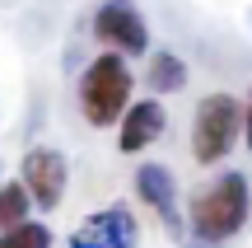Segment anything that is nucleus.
I'll use <instances>...</instances> for the list:
<instances>
[{
    "label": "nucleus",
    "mask_w": 252,
    "mask_h": 248,
    "mask_svg": "<svg viewBox=\"0 0 252 248\" xmlns=\"http://www.w3.org/2000/svg\"><path fill=\"white\" fill-rule=\"evenodd\" d=\"M140 230H135V215L126 206H108V211L89 215L70 230V248H135Z\"/></svg>",
    "instance_id": "6"
},
{
    "label": "nucleus",
    "mask_w": 252,
    "mask_h": 248,
    "mask_svg": "<svg viewBox=\"0 0 252 248\" xmlns=\"http://www.w3.org/2000/svg\"><path fill=\"white\" fill-rule=\"evenodd\" d=\"M117 127H122L117 150H122V155H140V150H150L154 141L163 136L168 112H163L159 99H140V103H126V112L117 117Z\"/></svg>",
    "instance_id": "7"
},
{
    "label": "nucleus",
    "mask_w": 252,
    "mask_h": 248,
    "mask_svg": "<svg viewBox=\"0 0 252 248\" xmlns=\"http://www.w3.org/2000/svg\"><path fill=\"white\" fill-rule=\"evenodd\" d=\"M94 33H98L117 56H145V52H150L145 14L131 5V0H103L98 14H94Z\"/></svg>",
    "instance_id": "4"
},
{
    "label": "nucleus",
    "mask_w": 252,
    "mask_h": 248,
    "mask_svg": "<svg viewBox=\"0 0 252 248\" xmlns=\"http://www.w3.org/2000/svg\"><path fill=\"white\" fill-rule=\"evenodd\" d=\"M135 197H140L150 211H159V220L178 225V183L163 164H140L135 169Z\"/></svg>",
    "instance_id": "8"
},
{
    "label": "nucleus",
    "mask_w": 252,
    "mask_h": 248,
    "mask_svg": "<svg viewBox=\"0 0 252 248\" xmlns=\"http://www.w3.org/2000/svg\"><path fill=\"white\" fill-rule=\"evenodd\" d=\"M238 136H243L248 150H252V94H248V108H243V127H238Z\"/></svg>",
    "instance_id": "12"
},
{
    "label": "nucleus",
    "mask_w": 252,
    "mask_h": 248,
    "mask_svg": "<svg viewBox=\"0 0 252 248\" xmlns=\"http://www.w3.org/2000/svg\"><path fill=\"white\" fill-rule=\"evenodd\" d=\"M252 215V187L243 174H220L210 187H196L187 202V225L201 244L234 239Z\"/></svg>",
    "instance_id": "1"
},
{
    "label": "nucleus",
    "mask_w": 252,
    "mask_h": 248,
    "mask_svg": "<svg viewBox=\"0 0 252 248\" xmlns=\"http://www.w3.org/2000/svg\"><path fill=\"white\" fill-rule=\"evenodd\" d=\"M131 103V71L117 52H103L80 75V112L89 127H117V117Z\"/></svg>",
    "instance_id": "2"
},
{
    "label": "nucleus",
    "mask_w": 252,
    "mask_h": 248,
    "mask_svg": "<svg viewBox=\"0 0 252 248\" xmlns=\"http://www.w3.org/2000/svg\"><path fill=\"white\" fill-rule=\"evenodd\" d=\"M238 127H243V103L234 94L201 99L196 117H191V159L196 164H220L238 145Z\"/></svg>",
    "instance_id": "3"
},
{
    "label": "nucleus",
    "mask_w": 252,
    "mask_h": 248,
    "mask_svg": "<svg viewBox=\"0 0 252 248\" xmlns=\"http://www.w3.org/2000/svg\"><path fill=\"white\" fill-rule=\"evenodd\" d=\"M28 192H24V183H0V234L5 230H14L19 220H28Z\"/></svg>",
    "instance_id": "10"
},
{
    "label": "nucleus",
    "mask_w": 252,
    "mask_h": 248,
    "mask_svg": "<svg viewBox=\"0 0 252 248\" xmlns=\"http://www.w3.org/2000/svg\"><path fill=\"white\" fill-rule=\"evenodd\" d=\"M150 89L159 94H178V89H187V61L182 56H173V52H159L150 61Z\"/></svg>",
    "instance_id": "9"
},
{
    "label": "nucleus",
    "mask_w": 252,
    "mask_h": 248,
    "mask_svg": "<svg viewBox=\"0 0 252 248\" xmlns=\"http://www.w3.org/2000/svg\"><path fill=\"white\" fill-rule=\"evenodd\" d=\"M0 248H52V234H47V225H37V220H19L14 230L0 234Z\"/></svg>",
    "instance_id": "11"
},
{
    "label": "nucleus",
    "mask_w": 252,
    "mask_h": 248,
    "mask_svg": "<svg viewBox=\"0 0 252 248\" xmlns=\"http://www.w3.org/2000/svg\"><path fill=\"white\" fill-rule=\"evenodd\" d=\"M19 183H24L28 202H37L42 211H56L65 197V183H70V174H65V155H56V150H28L24 164H19Z\"/></svg>",
    "instance_id": "5"
}]
</instances>
